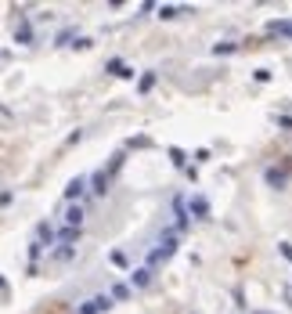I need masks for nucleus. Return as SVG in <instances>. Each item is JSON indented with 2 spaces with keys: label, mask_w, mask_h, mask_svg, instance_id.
<instances>
[{
  "label": "nucleus",
  "mask_w": 292,
  "mask_h": 314,
  "mask_svg": "<svg viewBox=\"0 0 292 314\" xmlns=\"http://www.w3.org/2000/svg\"><path fill=\"white\" fill-rule=\"evenodd\" d=\"M112 296H119V300H126V296H130V289H126V285H116V289H112Z\"/></svg>",
  "instance_id": "obj_14"
},
{
  "label": "nucleus",
  "mask_w": 292,
  "mask_h": 314,
  "mask_svg": "<svg viewBox=\"0 0 292 314\" xmlns=\"http://www.w3.org/2000/svg\"><path fill=\"white\" fill-rule=\"evenodd\" d=\"M289 173H292V166H285V170H267V184H274V188H285V181H289Z\"/></svg>",
  "instance_id": "obj_3"
},
{
  "label": "nucleus",
  "mask_w": 292,
  "mask_h": 314,
  "mask_svg": "<svg viewBox=\"0 0 292 314\" xmlns=\"http://www.w3.org/2000/svg\"><path fill=\"white\" fill-rule=\"evenodd\" d=\"M90 191H94V195H105V191H108V173L105 170L94 173V188H90Z\"/></svg>",
  "instance_id": "obj_6"
},
{
  "label": "nucleus",
  "mask_w": 292,
  "mask_h": 314,
  "mask_svg": "<svg viewBox=\"0 0 292 314\" xmlns=\"http://www.w3.org/2000/svg\"><path fill=\"white\" fill-rule=\"evenodd\" d=\"M173 249H177V235L166 231V235H162V242L155 246V249H152V256H148V271H152L155 264H166L170 256H173Z\"/></svg>",
  "instance_id": "obj_1"
},
{
  "label": "nucleus",
  "mask_w": 292,
  "mask_h": 314,
  "mask_svg": "<svg viewBox=\"0 0 292 314\" xmlns=\"http://www.w3.org/2000/svg\"><path fill=\"white\" fill-rule=\"evenodd\" d=\"M170 155H173V163H177V166H184V152H180V148H170Z\"/></svg>",
  "instance_id": "obj_15"
},
{
  "label": "nucleus",
  "mask_w": 292,
  "mask_h": 314,
  "mask_svg": "<svg viewBox=\"0 0 292 314\" xmlns=\"http://www.w3.org/2000/svg\"><path fill=\"white\" fill-rule=\"evenodd\" d=\"M191 213H195V217H209V202L202 195H195V199H191Z\"/></svg>",
  "instance_id": "obj_5"
},
{
  "label": "nucleus",
  "mask_w": 292,
  "mask_h": 314,
  "mask_svg": "<svg viewBox=\"0 0 292 314\" xmlns=\"http://www.w3.org/2000/svg\"><path fill=\"white\" fill-rule=\"evenodd\" d=\"M108 307H112V300H108V296H90L76 314H101V311H108Z\"/></svg>",
  "instance_id": "obj_2"
},
{
  "label": "nucleus",
  "mask_w": 292,
  "mask_h": 314,
  "mask_svg": "<svg viewBox=\"0 0 292 314\" xmlns=\"http://www.w3.org/2000/svg\"><path fill=\"white\" fill-rule=\"evenodd\" d=\"M159 15L162 18H177V15H184V7H159Z\"/></svg>",
  "instance_id": "obj_12"
},
{
  "label": "nucleus",
  "mask_w": 292,
  "mask_h": 314,
  "mask_svg": "<svg viewBox=\"0 0 292 314\" xmlns=\"http://www.w3.org/2000/svg\"><path fill=\"white\" fill-rule=\"evenodd\" d=\"M76 235H79V228H65V231H61V246L76 242Z\"/></svg>",
  "instance_id": "obj_11"
},
{
  "label": "nucleus",
  "mask_w": 292,
  "mask_h": 314,
  "mask_svg": "<svg viewBox=\"0 0 292 314\" xmlns=\"http://www.w3.org/2000/svg\"><path fill=\"white\" fill-rule=\"evenodd\" d=\"M267 29H271V33H281V36H292V22H285V18H281V22H271Z\"/></svg>",
  "instance_id": "obj_8"
},
{
  "label": "nucleus",
  "mask_w": 292,
  "mask_h": 314,
  "mask_svg": "<svg viewBox=\"0 0 292 314\" xmlns=\"http://www.w3.org/2000/svg\"><path fill=\"white\" fill-rule=\"evenodd\" d=\"M83 188H87V177H72L69 181V188H65V199L72 202V199H79L83 195Z\"/></svg>",
  "instance_id": "obj_4"
},
{
  "label": "nucleus",
  "mask_w": 292,
  "mask_h": 314,
  "mask_svg": "<svg viewBox=\"0 0 292 314\" xmlns=\"http://www.w3.org/2000/svg\"><path fill=\"white\" fill-rule=\"evenodd\" d=\"M65 220H69V228H79V224H83V209H79V206H69Z\"/></svg>",
  "instance_id": "obj_7"
},
{
  "label": "nucleus",
  "mask_w": 292,
  "mask_h": 314,
  "mask_svg": "<svg viewBox=\"0 0 292 314\" xmlns=\"http://www.w3.org/2000/svg\"><path fill=\"white\" fill-rule=\"evenodd\" d=\"M155 87V72H144L141 76V90H152Z\"/></svg>",
  "instance_id": "obj_13"
},
{
  "label": "nucleus",
  "mask_w": 292,
  "mask_h": 314,
  "mask_svg": "<svg viewBox=\"0 0 292 314\" xmlns=\"http://www.w3.org/2000/svg\"><path fill=\"white\" fill-rule=\"evenodd\" d=\"M108 72H116V76H134V69H126L123 62H108Z\"/></svg>",
  "instance_id": "obj_9"
},
{
  "label": "nucleus",
  "mask_w": 292,
  "mask_h": 314,
  "mask_svg": "<svg viewBox=\"0 0 292 314\" xmlns=\"http://www.w3.org/2000/svg\"><path fill=\"white\" fill-rule=\"evenodd\" d=\"M152 282V271L148 267H141V271H134V285H148Z\"/></svg>",
  "instance_id": "obj_10"
}]
</instances>
